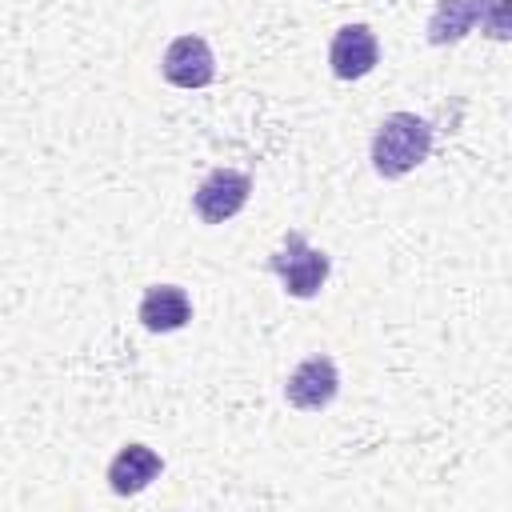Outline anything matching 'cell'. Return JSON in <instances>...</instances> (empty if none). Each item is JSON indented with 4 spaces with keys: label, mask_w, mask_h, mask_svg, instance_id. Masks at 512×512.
I'll use <instances>...</instances> for the list:
<instances>
[{
    "label": "cell",
    "mask_w": 512,
    "mask_h": 512,
    "mask_svg": "<svg viewBox=\"0 0 512 512\" xmlns=\"http://www.w3.org/2000/svg\"><path fill=\"white\" fill-rule=\"evenodd\" d=\"M432 152V124L416 112H392L380 120L372 136V168L384 180L408 176L416 164H424Z\"/></svg>",
    "instance_id": "6da1fadb"
},
{
    "label": "cell",
    "mask_w": 512,
    "mask_h": 512,
    "mask_svg": "<svg viewBox=\"0 0 512 512\" xmlns=\"http://www.w3.org/2000/svg\"><path fill=\"white\" fill-rule=\"evenodd\" d=\"M488 24L496 40L508 36V0H440L432 20H428V40L432 44H452L468 36L476 24Z\"/></svg>",
    "instance_id": "7a4b0ae2"
},
{
    "label": "cell",
    "mask_w": 512,
    "mask_h": 512,
    "mask_svg": "<svg viewBox=\"0 0 512 512\" xmlns=\"http://www.w3.org/2000/svg\"><path fill=\"white\" fill-rule=\"evenodd\" d=\"M268 268L280 276L284 292L296 296V300H312L324 288V280H328V256L320 248H312L304 240V232H288L284 236V248L272 252Z\"/></svg>",
    "instance_id": "3957f363"
},
{
    "label": "cell",
    "mask_w": 512,
    "mask_h": 512,
    "mask_svg": "<svg viewBox=\"0 0 512 512\" xmlns=\"http://www.w3.org/2000/svg\"><path fill=\"white\" fill-rule=\"evenodd\" d=\"M248 196H252V176L248 172H240V168H216V172H208L200 180L192 204H196V216L204 224H224V220H232L248 204Z\"/></svg>",
    "instance_id": "277c9868"
},
{
    "label": "cell",
    "mask_w": 512,
    "mask_h": 512,
    "mask_svg": "<svg viewBox=\"0 0 512 512\" xmlns=\"http://www.w3.org/2000/svg\"><path fill=\"white\" fill-rule=\"evenodd\" d=\"M336 392H340V372H336V360L332 356H308V360H300L288 372V384H284L288 404H296L304 412L328 408L336 400Z\"/></svg>",
    "instance_id": "5b68a950"
},
{
    "label": "cell",
    "mask_w": 512,
    "mask_h": 512,
    "mask_svg": "<svg viewBox=\"0 0 512 512\" xmlns=\"http://www.w3.org/2000/svg\"><path fill=\"white\" fill-rule=\"evenodd\" d=\"M160 72L176 88H208L216 80V56H212L204 36H176L164 48Z\"/></svg>",
    "instance_id": "8992f818"
},
{
    "label": "cell",
    "mask_w": 512,
    "mask_h": 512,
    "mask_svg": "<svg viewBox=\"0 0 512 512\" xmlns=\"http://www.w3.org/2000/svg\"><path fill=\"white\" fill-rule=\"evenodd\" d=\"M380 60V44L372 36L368 24H344L336 36H332V48H328V64L340 80H360L376 68Z\"/></svg>",
    "instance_id": "52a82bcc"
},
{
    "label": "cell",
    "mask_w": 512,
    "mask_h": 512,
    "mask_svg": "<svg viewBox=\"0 0 512 512\" xmlns=\"http://www.w3.org/2000/svg\"><path fill=\"white\" fill-rule=\"evenodd\" d=\"M160 472H164V460H160L156 448H148V444H124V448L112 456V464H108V484H112L116 496H136V492H144Z\"/></svg>",
    "instance_id": "ba28073f"
},
{
    "label": "cell",
    "mask_w": 512,
    "mask_h": 512,
    "mask_svg": "<svg viewBox=\"0 0 512 512\" xmlns=\"http://www.w3.org/2000/svg\"><path fill=\"white\" fill-rule=\"evenodd\" d=\"M136 316H140V324L148 332H180L192 320V304H188V292L184 288H176V284H152L140 296Z\"/></svg>",
    "instance_id": "9c48e42d"
}]
</instances>
